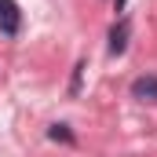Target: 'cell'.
Masks as SVG:
<instances>
[{
  "label": "cell",
  "mask_w": 157,
  "mask_h": 157,
  "mask_svg": "<svg viewBox=\"0 0 157 157\" xmlns=\"http://www.w3.org/2000/svg\"><path fill=\"white\" fill-rule=\"evenodd\" d=\"M0 33L4 37H18L22 33V7L15 0H0Z\"/></svg>",
  "instance_id": "6da1fadb"
},
{
  "label": "cell",
  "mask_w": 157,
  "mask_h": 157,
  "mask_svg": "<svg viewBox=\"0 0 157 157\" xmlns=\"http://www.w3.org/2000/svg\"><path fill=\"white\" fill-rule=\"evenodd\" d=\"M132 99H139V102H157V77L154 73H143V77L132 80Z\"/></svg>",
  "instance_id": "7a4b0ae2"
},
{
  "label": "cell",
  "mask_w": 157,
  "mask_h": 157,
  "mask_svg": "<svg viewBox=\"0 0 157 157\" xmlns=\"http://www.w3.org/2000/svg\"><path fill=\"white\" fill-rule=\"evenodd\" d=\"M128 33H132V22H128V18L113 22V29H110V55H124V48H128Z\"/></svg>",
  "instance_id": "3957f363"
},
{
  "label": "cell",
  "mask_w": 157,
  "mask_h": 157,
  "mask_svg": "<svg viewBox=\"0 0 157 157\" xmlns=\"http://www.w3.org/2000/svg\"><path fill=\"white\" fill-rule=\"evenodd\" d=\"M48 139H51V143H62V146H73V143H77V135H73L70 124H51V128H48Z\"/></svg>",
  "instance_id": "277c9868"
},
{
  "label": "cell",
  "mask_w": 157,
  "mask_h": 157,
  "mask_svg": "<svg viewBox=\"0 0 157 157\" xmlns=\"http://www.w3.org/2000/svg\"><path fill=\"white\" fill-rule=\"evenodd\" d=\"M80 80H84V62L73 66V77H70V95H80Z\"/></svg>",
  "instance_id": "5b68a950"
},
{
  "label": "cell",
  "mask_w": 157,
  "mask_h": 157,
  "mask_svg": "<svg viewBox=\"0 0 157 157\" xmlns=\"http://www.w3.org/2000/svg\"><path fill=\"white\" fill-rule=\"evenodd\" d=\"M124 4H128V0H113V7H117V11H124Z\"/></svg>",
  "instance_id": "8992f818"
}]
</instances>
